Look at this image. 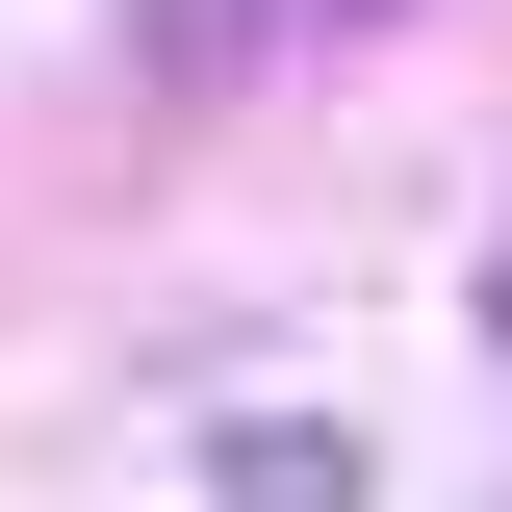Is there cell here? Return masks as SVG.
<instances>
[{
  "mask_svg": "<svg viewBox=\"0 0 512 512\" xmlns=\"http://www.w3.org/2000/svg\"><path fill=\"white\" fill-rule=\"evenodd\" d=\"M231 487L256 512H359V436H231Z\"/></svg>",
  "mask_w": 512,
  "mask_h": 512,
  "instance_id": "cell-1",
  "label": "cell"
}]
</instances>
